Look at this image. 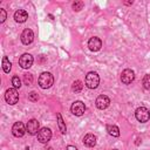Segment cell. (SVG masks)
<instances>
[{
    "label": "cell",
    "mask_w": 150,
    "mask_h": 150,
    "mask_svg": "<svg viewBox=\"0 0 150 150\" xmlns=\"http://www.w3.org/2000/svg\"><path fill=\"white\" fill-rule=\"evenodd\" d=\"M54 83V77L48 71H45L42 73L40 76H39V86L42 88V89H47V88H50Z\"/></svg>",
    "instance_id": "obj_1"
},
{
    "label": "cell",
    "mask_w": 150,
    "mask_h": 150,
    "mask_svg": "<svg viewBox=\"0 0 150 150\" xmlns=\"http://www.w3.org/2000/svg\"><path fill=\"white\" fill-rule=\"evenodd\" d=\"M86 86L89 88V89H95L98 87L100 84V76L95 71H89L87 75H86Z\"/></svg>",
    "instance_id": "obj_2"
},
{
    "label": "cell",
    "mask_w": 150,
    "mask_h": 150,
    "mask_svg": "<svg viewBox=\"0 0 150 150\" xmlns=\"http://www.w3.org/2000/svg\"><path fill=\"white\" fill-rule=\"evenodd\" d=\"M135 117H136V120H137L138 122L145 123V122H148L149 118H150V111H149V109L145 108V107H139V108H137L136 111H135Z\"/></svg>",
    "instance_id": "obj_3"
},
{
    "label": "cell",
    "mask_w": 150,
    "mask_h": 150,
    "mask_svg": "<svg viewBox=\"0 0 150 150\" xmlns=\"http://www.w3.org/2000/svg\"><path fill=\"white\" fill-rule=\"evenodd\" d=\"M5 100L11 105L18 103V101H19V93L16 91V89L15 88H9L6 91V94H5Z\"/></svg>",
    "instance_id": "obj_4"
},
{
    "label": "cell",
    "mask_w": 150,
    "mask_h": 150,
    "mask_svg": "<svg viewBox=\"0 0 150 150\" xmlns=\"http://www.w3.org/2000/svg\"><path fill=\"white\" fill-rule=\"evenodd\" d=\"M33 62H34V59H33V56H32L30 54H28V53L22 54V55L20 56V59H19V64H20L21 68H23V69L30 68L32 64H33Z\"/></svg>",
    "instance_id": "obj_5"
},
{
    "label": "cell",
    "mask_w": 150,
    "mask_h": 150,
    "mask_svg": "<svg viewBox=\"0 0 150 150\" xmlns=\"http://www.w3.org/2000/svg\"><path fill=\"white\" fill-rule=\"evenodd\" d=\"M52 138V130L49 128H42L38 132V139L40 143H47Z\"/></svg>",
    "instance_id": "obj_6"
},
{
    "label": "cell",
    "mask_w": 150,
    "mask_h": 150,
    "mask_svg": "<svg viewBox=\"0 0 150 150\" xmlns=\"http://www.w3.org/2000/svg\"><path fill=\"white\" fill-rule=\"evenodd\" d=\"M70 110H71V112H73L75 116H81V115H83V112L86 111V105H84V103L81 102V101H75V102L71 104Z\"/></svg>",
    "instance_id": "obj_7"
},
{
    "label": "cell",
    "mask_w": 150,
    "mask_h": 150,
    "mask_svg": "<svg viewBox=\"0 0 150 150\" xmlns=\"http://www.w3.org/2000/svg\"><path fill=\"white\" fill-rule=\"evenodd\" d=\"M39 127H40L39 121L35 120V118H32V120L28 121V123H27V125H26V130H27V132H28L29 135H36V134L40 131V130H39Z\"/></svg>",
    "instance_id": "obj_8"
},
{
    "label": "cell",
    "mask_w": 150,
    "mask_h": 150,
    "mask_svg": "<svg viewBox=\"0 0 150 150\" xmlns=\"http://www.w3.org/2000/svg\"><path fill=\"white\" fill-rule=\"evenodd\" d=\"M135 80V73L134 70L131 69H124L121 74V81L124 83V84H130L132 81Z\"/></svg>",
    "instance_id": "obj_9"
},
{
    "label": "cell",
    "mask_w": 150,
    "mask_h": 150,
    "mask_svg": "<svg viewBox=\"0 0 150 150\" xmlns=\"http://www.w3.org/2000/svg\"><path fill=\"white\" fill-rule=\"evenodd\" d=\"M95 104H96V107H97L98 109L103 110V109H105V108L109 107V104H110V98H109L107 95H100V96L96 98Z\"/></svg>",
    "instance_id": "obj_10"
},
{
    "label": "cell",
    "mask_w": 150,
    "mask_h": 150,
    "mask_svg": "<svg viewBox=\"0 0 150 150\" xmlns=\"http://www.w3.org/2000/svg\"><path fill=\"white\" fill-rule=\"evenodd\" d=\"M27 130L25 129V125L22 122H15L12 127V132L15 137H22Z\"/></svg>",
    "instance_id": "obj_11"
},
{
    "label": "cell",
    "mask_w": 150,
    "mask_h": 150,
    "mask_svg": "<svg viewBox=\"0 0 150 150\" xmlns=\"http://www.w3.org/2000/svg\"><path fill=\"white\" fill-rule=\"evenodd\" d=\"M34 40V33L32 29L26 28L22 33H21V41L23 45H30Z\"/></svg>",
    "instance_id": "obj_12"
},
{
    "label": "cell",
    "mask_w": 150,
    "mask_h": 150,
    "mask_svg": "<svg viewBox=\"0 0 150 150\" xmlns=\"http://www.w3.org/2000/svg\"><path fill=\"white\" fill-rule=\"evenodd\" d=\"M88 47H89V49H90L91 52H97V50H100L101 47H102V41H101V39L96 38V36L90 38L89 41H88Z\"/></svg>",
    "instance_id": "obj_13"
},
{
    "label": "cell",
    "mask_w": 150,
    "mask_h": 150,
    "mask_svg": "<svg viewBox=\"0 0 150 150\" xmlns=\"http://www.w3.org/2000/svg\"><path fill=\"white\" fill-rule=\"evenodd\" d=\"M27 19H28V14H27V12H26L25 9H18V11L14 13V20H15L16 22L22 23V22H25Z\"/></svg>",
    "instance_id": "obj_14"
},
{
    "label": "cell",
    "mask_w": 150,
    "mask_h": 150,
    "mask_svg": "<svg viewBox=\"0 0 150 150\" xmlns=\"http://www.w3.org/2000/svg\"><path fill=\"white\" fill-rule=\"evenodd\" d=\"M83 144L86 146H89V148L95 146V144H96V136L93 135V134H87L84 136V138H83Z\"/></svg>",
    "instance_id": "obj_15"
},
{
    "label": "cell",
    "mask_w": 150,
    "mask_h": 150,
    "mask_svg": "<svg viewBox=\"0 0 150 150\" xmlns=\"http://www.w3.org/2000/svg\"><path fill=\"white\" fill-rule=\"evenodd\" d=\"M107 131H108V134L110 135V136H112V137H118L120 136V129H118V127H116V125H111V124H108L107 125Z\"/></svg>",
    "instance_id": "obj_16"
},
{
    "label": "cell",
    "mask_w": 150,
    "mask_h": 150,
    "mask_svg": "<svg viewBox=\"0 0 150 150\" xmlns=\"http://www.w3.org/2000/svg\"><path fill=\"white\" fill-rule=\"evenodd\" d=\"M56 118H57V125H59V128H60V131H61L62 134H66L67 128H66L64 121H63V118H62V116H61V114H60V112H57V114H56Z\"/></svg>",
    "instance_id": "obj_17"
},
{
    "label": "cell",
    "mask_w": 150,
    "mask_h": 150,
    "mask_svg": "<svg viewBox=\"0 0 150 150\" xmlns=\"http://www.w3.org/2000/svg\"><path fill=\"white\" fill-rule=\"evenodd\" d=\"M11 68H12V63L9 62V60L7 59V56H4L2 57V69H4V71L5 73H9Z\"/></svg>",
    "instance_id": "obj_18"
},
{
    "label": "cell",
    "mask_w": 150,
    "mask_h": 150,
    "mask_svg": "<svg viewBox=\"0 0 150 150\" xmlns=\"http://www.w3.org/2000/svg\"><path fill=\"white\" fill-rule=\"evenodd\" d=\"M82 88H83V84H82V82H81L80 80H76V81L73 82V86H71V90H73V91L80 93V91L82 90Z\"/></svg>",
    "instance_id": "obj_19"
},
{
    "label": "cell",
    "mask_w": 150,
    "mask_h": 150,
    "mask_svg": "<svg viewBox=\"0 0 150 150\" xmlns=\"http://www.w3.org/2000/svg\"><path fill=\"white\" fill-rule=\"evenodd\" d=\"M23 82H25L26 86H30L33 83V75L29 74V73H26L23 75Z\"/></svg>",
    "instance_id": "obj_20"
},
{
    "label": "cell",
    "mask_w": 150,
    "mask_h": 150,
    "mask_svg": "<svg viewBox=\"0 0 150 150\" xmlns=\"http://www.w3.org/2000/svg\"><path fill=\"white\" fill-rule=\"evenodd\" d=\"M143 87L146 89V90H150V74H146L144 77H143Z\"/></svg>",
    "instance_id": "obj_21"
},
{
    "label": "cell",
    "mask_w": 150,
    "mask_h": 150,
    "mask_svg": "<svg viewBox=\"0 0 150 150\" xmlns=\"http://www.w3.org/2000/svg\"><path fill=\"white\" fill-rule=\"evenodd\" d=\"M71 6H73V9H74V11L79 12V11H81V9L83 8L84 4H83V1H75V2H73Z\"/></svg>",
    "instance_id": "obj_22"
},
{
    "label": "cell",
    "mask_w": 150,
    "mask_h": 150,
    "mask_svg": "<svg viewBox=\"0 0 150 150\" xmlns=\"http://www.w3.org/2000/svg\"><path fill=\"white\" fill-rule=\"evenodd\" d=\"M12 84L14 86V88H20L21 87V80L19 79V76H13L12 77Z\"/></svg>",
    "instance_id": "obj_23"
},
{
    "label": "cell",
    "mask_w": 150,
    "mask_h": 150,
    "mask_svg": "<svg viewBox=\"0 0 150 150\" xmlns=\"http://www.w3.org/2000/svg\"><path fill=\"white\" fill-rule=\"evenodd\" d=\"M28 100L32 101V102H35V101L39 100V95H38L35 91H32V93L28 94Z\"/></svg>",
    "instance_id": "obj_24"
},
{
    "label": "cell",
    "mask_w": 150,
    "mask_h": 150,
    "mask_svg": "<svg viewBox=\"0 0 150 150\" xmlns=\"http://www.w3.org/2000/svg\"><path fill=\"white\" fill-rule=\"evenodd\" d=\"M6 16H7V14H6V11L5 9H0V22L2 23L5 20H6Z\"/></svg>",
    "instance_id": "obj_25"
},
{
    "label": "cell",
    "mask_w": 150,
    "mask_h": 150,
    "mask_svg": "<svg viewBox=\"0 0 150 150\" xmlns=\"http://www.w3.org/2000/svg\"><path fill=\"white\" fill-rule=\"evenodd\" d=\"M67 150H77L75 146H73V145H67V148H66Z\"/></svg>",
    "instance_id": "obj_26"
},
{
    "label": "cell",
    "mask_w": 150,
    "mask_h": 150,
    "mask_svg": "<svg viewBox=\"0 0 150 150\" xmlns=\"http://www.w3.org/2000/svg\"><path fill=\"white\" fill-rule=\"evenodd\" d=\"M124 4H125V5H131V4H132V1H129V2H124Z\"/></svg>",
    "instance_id": "obj_27"
},
{
    "label": "cell",
    "mask_w": 150,
    "mask_h": 150,
    "mask_svg": "<svg viewBox=\"0 0 150 150\" xmlns=\"http://www.w3.org/2000/svg\"><path fill=\"white\" fill-rule=\"evenodd\" d=\"M112 150H117V149H112Z\"/></svg>",
    "instance_id": "obj_28"
}]
</instances>
